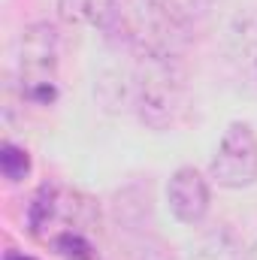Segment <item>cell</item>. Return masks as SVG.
I'll return each mask as SVG.
<instances>
[{"label":"cell","mask_w":257,"mask_h":260,"mask_svg":"<svg viewBox=\"0 0 257 260\" xmlns=\"http://www.w3.org/2000/svg\"><path fill=\"white\" fill-rule=\"evenodd\" d=\"M188 73L182 58H136L130 73V106L151 130H170L188 109Z\"/></svg>","instance_id":"6da1fadb"},{"label":"cell","mask_w":257,"mask_h":260,"mask_svg":"<svg viewBox=\"0 0 257 260\" xmlns=\"http://www.w3.org/2000/svg\"><path fill=\"white\" fill-rule=\"evenodd\" d=\"M61 34L49 21H34L21 30L15 49V82L27 103L52 106L58 100Z\"/></svg>","instance_id":"7a4b0ae2"},{"label":"cell","mask_w":257,"mask_h":260,"mask_svg":"<svg viewBox=\"0 0 257 260\" xmlns=\"http://www.w3.org/2000/svg\"><path fill=\"white\" fill-rule=\"evenodd\" d=\"M100 224L97 203L64 185H43L27 206V227L40 242H55L64 233H91Z\"/></svg>","instance_id":"3957f363"},{"label":"cell","mask_w":257,"mask_h":260,"mask_svg":"<svg viewBox=\"0 0 257 260\" xmlns=\"http://www.w3.org/2000/svg\"><path fill=\"white\" fill-rule=\"evenodd\" d=\"M121 27L136 58H182V49L191 40L160 0H130Z\"/></svg>","instance_id":"277c9868"},{"label":"cell","mask_w":257,"mask_h":260,"mask_svg":"<svg viewBox=\"0 0 257 260\" xmlns=\"http://www.w3.org/2000/svg\"><path fill=\"white\" fill-rule=\"evenodd\" d=\"M209 179L221 188L242 191L257 182V133L245 121L227 124L209 164Z\"/></svg>","instance_id":"5b68a950"},{"label":"cell","mask_w":257,"mask_h":260,"mask_svg":"<svg viewBox=\"0 0 257 260\" xmlns=\"http://www.w3.org/2000/svg\"><path fill=\"white\" fill-rule=\"evenodd\" d=\"M167 203L179 224L185 227L203 224V218L209 215V203H212L209 179L197 167H179L167 182Z\"/></svg>","instance_id":"8992f818"},{"label":"cell","mask_w":257,"mask_h":260,"mask_svg":"<svg viewBox=\"0 0 257 260\" xmlns=\"http://www.w3.org/2000/svg\"><path fill=\"white\" fill-rule=\"evenodd\" d=\"M227 55L236 76L257 91V9L239 12L227 27Z\"/></svg>","instance_id":"52a82bcc"},{"label":"cell","mask_w":257,"mask_h":260,"mask_svg":"<svg viewBox=\"0 0 257 260\" xmlns=\"http://www.w3.org/2000/svg\"><path fill=\"white\" fill-rule=\"evenodd\" d=\"M245 251L248 248L230 227H212L185 245L182 260H245Z\"/></svg>","instance_id":"ba28073f"},{"label":"cell","mask_w":257,"mask_h":260,"mask_svg":"<svg viewBox=\"0 0 257 260\" xmlns=\"http://www.w3.org/2000/svg\"><path fill=\"white\" fill-rule=\"evenodd\" d=\"M58 15L73 27L103 30L118 21V0H58Z\"/></svg>","instance_id":"9c48e42d"},{"label":"cell","mask_w":257,"mask_h":260,"mask_svg":"<svg viewBox=\"0 0 257 260\" xmlns=\"http://www.w3.org/2000/svg\"><path fill=\"white\" fill-rule=\"evenodd\" d=\"M160 3L188 34H194L212 15V6H215V0H160Z\"/></svg>","instance_id":"30bf717a"},{"label":"cell","mask_w":257,"mask_h":260,"mask_svg":"<svg viewBox=\"0 0 257 260\" xmlns=\"http://www.w3.org/2000/svg\"><path fill=\"white\" fill-rule=\"evenodd\" d=\"M0 173L6 182H24L27 173H30V154L27 148L21 145H12V142H3L0 145Z\"/></svg>","instance_id":"8fae6325"},{"label":"cell","mask_w":257,"mask_h":260,"mask_svg":"<svg viewBox=\"0 0 257 260\" xmlns=\"http://www.w3.org/2000/svg\"><path fill=\"white\" fill-rule=\"evenodd\" d=\"M52 248L64 260H100L97 245L91 242V233H64L52 242Z\"/></svg>","instance_id":"7c38bea8"},{"label":"cell","mask_w":257,"mask_h":260,"mask_svg":"<svg viewBox=\"0 0 257 260\" xmlns=\"http://www.w3.org/2000/svg\"><path fill=\"white\" fill-rule=\"evenodd\" d=\"M6 260H37V257H27V254H18V251H9Z\"/></svg>","instance_id":"4fadbf2b"},{"label":"cell","mask_w":257,"mask_h":260,"mask_svg":"<svg viewBox=\"0 0 257 260\" xmlns=\"http://www.w3.org/2000/svg\"><path fill=\"white\" fill-rule=\"evenodd\" d=\"M245 260H257V239H254V245L245 251Z\"/></svg>","instance_id":"5bb4252c"}]
</instances>
